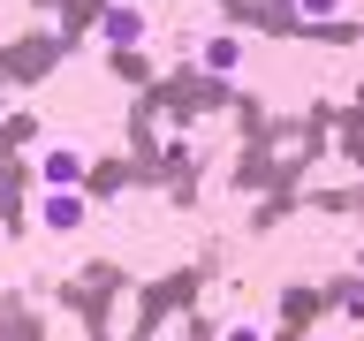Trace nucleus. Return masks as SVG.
I'll return each mask as SVG.
<instances>
[{
    "label": "nucleus",
    "instance_id": "nucleus-1",
    "mask_svg": "<svg viewBox=\"0 0 364 341\" xmlns=\"http://www.w3.org/2000/svg\"><path fill=\"white\" fill-rule=\"evenodd\" d=\"M84 220H91L84 190H46V197H38V227H46V235H76Z\"/></svg>",
    "mask_w": 364,
    "mask_h": 341
},
{
    "label": "nucleus",
    "instance_id": "nucleus-2",
    "mask_svg": "<svg viewBox=\"0 0 364 341\" xmlns=\"http://www.w3.org/2000/svg\"><path fill=\"white\" fill-rule=\"evenodd\" d=\"M84 167H91V159L76 152V144H46V152H38V182H46V190H76Z\"/></svg>",
    "mask_w": 364,
    "mask_h": 341
},
{
    "label": "nucleus",
    "instance_id": "nucleus-3",
    "mask_svg": "<svg viewBox=\"0 0 364 341\" xmlns=\"http://www.w3.org/2000/svg\"><path fill=\"white\" fill-rule=\"evenodd\" d=\"M99 38H107V45H144V8L114 0L107 16H99Z\"/></svg>",
    "mask_w": 364,
    "mask_h": 341
},
{
    "label": "nucleus",
    "instance_id": "nucleus-4",
    "mask_svg": "<svg viewBox=\"0 0 364 341\" xmlns=\"http://www.w3.org/2000/svg\"><path fill=\"white\" fill-rule=\"evenodd\" d=\"M205 68H213V76H235V68H243V45L228 38V31H213V38H205V53H198Z\"/></svg>",
    "mask_w": 364,
    "mask_h": 341
},
{
    "label": "nucleus",
    "instance_id": "nucleus-5",
    "mask_svg": "<svg viewBox=\"0 0 364 341\" xmlns=\"http://www.w3.org/2000/svg\"><path fill=\"white\" fill-rule=\"evenodd\" d=\"M289 8H296V16H304V23H334L341 8H349V0H289Z\"/></svg>",
    "mask_w": 364,
    "mask_h": 341
},
{
    "label": "nucleus",
    "instance_id": "nucleus-6",
    "mask_svg": "<svg viewBox=\"0 0 364 341\" xmlns=\"http://www.w3.org/2000/svg\"><path fill=\"white\" fill-rule=\"evenodd\" d=\"M220 341H266V326H250V318H235V326H228Z\"/></svg>",
    "mask_w": 364,
    "mask_h": 341
},
{
    "label": "nucleus",
    "instance_id": "nucleus-7",
    "mask_svg": "<svg viewBox=\"0 0 364 341\" xmlns=\"http://www.w3.org/2000/svg\"><path fill=\"white\" fill-rule=\"evenodd\" d=\"M349 273H357V281H364V243H357V250H349Z\"/></svg>",
    "mask_w": 364,
    "mask_h": 341
}]
</instances>
